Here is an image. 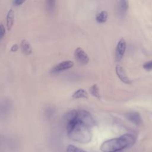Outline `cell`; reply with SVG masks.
<instances>
[{
    "mask_svg": "<svg viewBox=\"0 0 152 152\" xmlns=\"http://www.w3.org/2000/svg\"><path fill=\"white\" fill-rule=\"evenodd\" d=\"M135 142L134 135L129 134L122 135L119 138L105 141L100 146L103 152H118L125 148L132 146Z\"/></svg>",
    "mask_w": 152,
    "mask_h": 152,
    "instance_id": "obj_1",
    "label": "cell"
},
{
    "mask_svg": "<svg viewBox=\"0 0 152 152\" xmlns=\"http://www.w3.org/2000/svg\"><path fill=\"white\" fill-rule=\"evenodd\" d=\"M67 132L72 140L84 144L89 142L92 137L90 128L78 120Z\"/></svg>",
    "mask_w": 152,
    "mask_h": 152,
    "instance_id": "obj_2",
    "label": "cell"
},
{
    "mask_svg": "<svg viewBox=\"0 0 152 152\" xmlns=\"http://www.w3.org/2000/svg\"><path fill=\"white\" fill-rule=\"evenodd\" d=\"M77 119L79 121L89 126L90 128L93 126L94 124V120L90 113L84 110L78 111Z\"/></svg>",
    "mask_w": 152,
    "mask_h": 152,
    "instance_id": "obj_3",
    "label": "cell"
},
{
    "mask_svg": "<svg viewBox=\"0 0 152 152\" xmlns=\"http://www.w3.org/2000/svg\"><path fill=\"white\" fill-rule=\"evenodd\" d=\"M126 42L124 38H121L118 42L116 51H115V57L117 61H120L124 56L126 50Z\"/></svg>",
    "mask_w": 152,
    "mask_h": 152,
    "instance_id": "obj_4",
    "label": "cell"
},
{
    "mask_svg": "<svg viewBox=\"0 0 152 152\" xmlns=\"http://www.w3.org/2000/svg\"><path fill=\"white\" fill-rule=\"evenodd\" d=\"M74 56L76 60L83 65L87 64L89 61V58L86 52L81 48H77L74 52Z\"/></svg>",
    "mask_w": 152,
    "mask_h": 152,
    "instance_id": "obj_5",
    "label": "cell"
},
{
    "mask_svg": "<svg viewBox=\"0 0 152 152\" xmlns=\"http://www.w3.org/2000/svg\"><path fill=\"white\" fill-rule=\"evenodd\" d=\"M74 65L73 62L71 61H65L60 62L54 67H53L50 70V73H58L61 71L68 69L72 68Z\"/></svg>",
    "mask_w": 152,
    "mask_h": 152,
    "instance_id": "obj_6",
    "label": "cell"
},
{
    "mask_svg": "<svg viewBox=\"0 0 152 152\" xmlns=\"http://www.w3.org/2000/svg\"><path fill=\"white\" fill-rule=\"evenodd\" d=\"M129 8L128 0H118V15L120 18L125 16Z\"/></svg>",
    "mask_w": 152,
    "mask_h": 152,
    "instance_id": "obj_7",
    "label": "cell"
},
{
    "mask_svg": "<svg viewBox=\"0 0 152 152\" xmlns=\"http://www.w3.org/2000/svg\"><path fill=\"white\" fill-rule=\"evenodd\" d=\"M125 116L129 121L135 125H140L142 122L140 114L137 112H127L125 114Z\"/></svg>",
    "mask_w": 152,
    "mask_h": 152,
    "instance_id": "obj_8",
    "label": "cell"
},
{
    "mask_svg": "<svg viewBox=\"0 0 152 152\" xmlns=\"http://www.w3.org/2000/svg\"><path fill=\"white\" fill-rule=\"evenodd\" d=\"M116 72L119 79L124 82V83L126 84H129L130 83V80H129L128 76L126 75L125 70L124 69L123 67L119 65H117L115 68Z\"/></svg>",
    "mask_w": 152,
    "mask_h": 152,
    "instance_id": "obj_9",
    "label": "cell"
},
{
    "mask_svg": "<svg viewBox=\"0 0 152 152\" xmlns=\"http://www.w3.org/2000/svg\"><path fill=\"white\" fill-rule=\"evenodd\" d=\"M21 49L24 54L28 55L32 52V47L26 40H23L21 42Z\"/></svg>",
    "mask_w": 152,
    "mask_h": 152,
    "instance_id": "obj_10",
    "label": "cell"
},
{
    "mask_svg": "<svg viewBox=\"0 0 152 152\" xmlns=\"http://www.w3.org/2000/svg\"><path fill=\"white\" fill-rule=\"evenodd\" d=\"M14 12L12 9H10L7 15V27L10 30L14 25Z\"/></svg>",
    "mask_w": 152,
    "mask_h": 152,
    "instance_id": "obj_11",
    "label": "cell"
},
{
    "mask_svg": "<svg viewBox=\"0 0 152 152\" xmlns=\"http://www.w3.org/2000/svg\"><path fill=\"white\" fill-rule=\"evenodd\" d=\"M56 0H45V8L48 14H53L56 8Z\"/></svg>",
    "mask_w": 152,
    "mask_h": 152,
    "instance_id": "obj_12",
    "label": "cell"
},
{
    "mask_svg": "<svg viewBox=\"0 0 152 152\" xmlns=\"http://www.w3.org/2000/svg\"><path fill=\"white\" fill-rule=\"evenodd\" d=\"M108 13L106 11H102L96 15V20L98 23H104L107 20Z\"/></svg>",
    "mask_w": 152,
    "mask_h": 152,
    "instance_id": "obj_13",
    "label": "cell"
},
{
    "mask_svg": "<svg viewBox=\"0 0 152 152\" xmlns=\"http://www.w3.org/2000/svg\"><path fill=\"white\" fill-rule=\"evenodd\" d=\"M72 97L74 99H87L88 95L86 91L83 89H79L73 93Z\"/></svg>",
    "mask_w": 152,
    "mask_h": 152,
    "instance_id": "obj_14",
    "label": "cell"
},
{
    "mask_svg": "<svg viewBox=\"0 0 152 152\" xmlns=\"http://www.w3.org/2000/svg\"><path fill=\"white\" fill-rule=\"evenodd\" d=\"M90 93L94 96L96 97L99 98L100 97V93H99V90L96 84H94L90 88Z\"/></svg>",
    "mask_w": 152,
    "mask_h": 152,
    "instance_id": "obj_15",
    "label": "cell"
},
{
    "mask_svg": "<svg viewBox=\"0 0 152 152\" xmlns=\"http://www.w3.org/2000/svg\"><path fill=\"white\" fill-rule=\"evenodd\" d=\"M66 152H86V151L73 145H69L66 148Z\"/></svg>",
    "mask_w": 152,
    "mask_h": 152,
    "instance_id": "obj_16",
    "label": "cell"
},
{
    "mask_svg": "<svg viewBox=\"0 0 152 152\" xmlns=\"http://www.w3.org/2000/svg\"><path fill=\"white\" fill-rule=\"evenodd\" d=\"M54 113H55V110L53 107H48L45 111L46 116L47 117H51Z\"/></svg>",
    "mask_w": 152,
    "mask_h": 152,
    "instance_id": "obj_17",
    "label": "cell"
},
{
    "mask_svg": "<svg viewBox=\"0 0 152 152\" xmlns=\"http://www.w3.org/2000/svg\"><path fill=\"white\" fill-rule=\"evenodd\" d=\"M143 68L147 71L152 70V61H148L143 64Z\"/></svg>",
    "mask_w": 152,
    "mask_h": 152,
    "instance_id": "obj_18",
    "label": "cell"
},
{
    "mask_svg": "<svg viewBox=\"0 0 152 152\" xmlns=\"http://www.w3.org/2000/svg\"><path fill=\"white\" fill-rule=\"evenodd\" d=\"M5 34V28L2 24H0V40H2Z\"/></svg>",
    "mask_w": 152,
    "mask_h": 152,
    "instance_id": "obj_19",
    "label": "cell"
},
{
    "mask_svg": "<svg viewBox=\"0 0 152 152\" xmlns=\"http://www.w3.org/2000/svg\"><path fill=\"white\" fill-rule=\"evenodd\" d=\"M26 0H14L13 4L15 6H20L22 5Z\"/></svg>",
    "mask_w": 152,
    "mask_h": 152,
    "instance_id": "obj_20",
    "label": "cell"
},
{
    "mask_svg": "<svg viewBox=\"0 0 152 152\" xmlns=\"http://www.w3.org/2000/svg\"><path fill=\"white\" fill-rule=\"evenodd\" d=\"M18 50V46L17 44H15V45H12V46L11 48V51L13 52H15L17 51Z\"/></svg>",
    "mask_w": 152,
    "mask_h": 152,
    "instance_id": "obj_21",
    "label": "cell"
},
{
    "mask_svg": "<svg viewBox=\"0 0 152 152\" xmlns=\"http://www.w3.org/2000/svg\"></svg>",
    "mask_w": 152,
    "mask_h": 152,
    "instance_id": "obj_22",
    "label": "cell"
}]
</instances>
